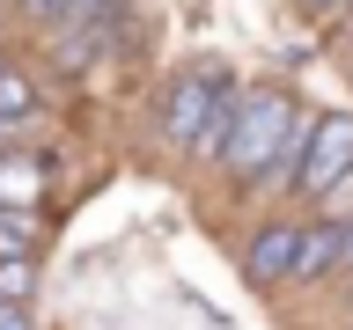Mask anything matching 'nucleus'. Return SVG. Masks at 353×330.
Returning a JSON list of instances; mask_svg holds the SVG:
<instances>
[{"mask_svg": "<svg viewBox=\"0 0 353 330\" xmlns=\"http://www.w3.org/2000/svg\"><path fill=\"white\" fill-rule=\"evenodd\" d=\"M37 198H44V154L8 147L0 154V206H8V213H30Z\"/></svg>", "mask_w": 353, "mask_h": 330, "instance_id": "0eeeda50", "label": "nucleus"}, {"mask_svg": "<svg viewBox=\"0 0 353 330\" xmlns=\"http://www.w3.org/2000/svg\"><path fill=\"white\" fill-rule=\"evenodd\" d=\"M0 330H22V308H8V301H0Z\"/></svg>", "mask_w": 353, "mask_h": 330, "instance_id": "ddd939ff", "label": "nucleus"}, {"mask_svg": "<svg viewBox=\"0 0 353 330\" xmlns=\"http://www.w3.org/2000/svg\"><path fill=\"white\" fill-rule=\"evenodd\" d=\"M309 8H346V0H309Z\"/></svg>", "mask_w": 353, "mask_h": 330, "instance_id": "2eb2a0df", "label": "nucleus"}, {"mask_svg": "<svg viewBox=\"0 0 353 330\" xmlns=\"http://www.w3.org/2000/svg\"><path fill=\"white\" fill-rule=\"evenodd\" d=\"M294 264H302V220H265L258 235L243 242V279L250 286H294Z\"/></svg>", "mask_w": 353, "mask_h": 330, "instance_id": "20e7f679", "label": "nucleus"}, {"mask_svg": "<svg viewBox=\"0 0 353 330\" xmlns=\"http://www.w3.org/2000/svg\"><path fill=\"white\" fill-rule=\"evenodd\" d=\"M37 118V88L22 81V66L0 59V125H30Z\"/></svg>", "mask_w": 353, "mask_h": 330, "instance_id": "6e6552de", "label": "nucleus"}, {"mask_svg": "<svg viewBox=\"0 0 353 330\" xmlns=\"http://www.w3.org/2000/svg\"><path fill=\"white\" fill-rule=\"evenodd\" d=\"M324 220H339V228L353 220V176H339V184H331V198H324Z\"/></svg>", "mask_w": 353, "mask_h": 330, "instance_id": "9b49d317", "label": "nucleus"}, {"mask_svg": "<svg viewBox=\"0 0 353 330\" xmlns=\"http://www.w3.org/2000/svg\"><path fill=\"white\" fill-rule=\"evenodd\" d=\"M37 250V213H8L0 206V257H30Z\"/></svg>", "mask_w": 353, "mask_h": 330, "instance_id": "1a4fd4ad", "label": "nucleus"}, {"mask_svg": "<svg viewBox=\"0 0 353 330\" xmlns=\"http://www.w3.org/2000/svg\"><path fill=\"white\" fill-rule=\"evenodd\" d=\"M236 118H243V81L228 74V81H221V96H214V118H206V132H199V147H192L206 169H221V162H228V147H236Z\"/></svg>", "mask_w": 353, "mask_h": 330, "instance_id": "423d86ee", "label": "nucleus"}, {"mask_svg": "<svg viewBox=\"0 0 353 330\" xmlns=\"http://www.w3.org/2000/svg\"><path fill=\"white\" fill-rule=\"evenodd\" d=\"M339 272H346V279H353V220H346V264H339Z\"/></svg>", "mask_w": 353, "mask_h": 330, "instance_id": "4468645a", "label": "nucleus"}, {"mask_svg": "<svg viewBox=\"0 0 353 330\" xmlns=\"http://www.w3.org/2000/svg\"><path fill=\"white\" fill-rule=\"evenodd\" d=\"M346 308H353V301H346Z\"/></svg>", "mask_w": 353, "mask_h": 330, "instance_id": "dca6fc26", "label": "nucleus"}, {"mask_svg": "<svg viewBox=\"0 0 353 330\" xmlns=\"http://www.w3.org/2000/svg\"><path fill=\"white\" fill-rule=\"evenodd\" d=\"M30 286H37V264H30V257H0V301L22 308V301H30Z\"/></svg>", "mask_w": 353, "mask_h": 330, "instance_id": "9d476101", "label": "nucleus"}, {"mask_svg": "<svg viewBox=\"0 0 353 330\" xmlns=\"http://www.w3.org/2000/svg\"><path fill=\"white\" fill-rule=\"evenodd\" d=\"M22 8V22H59L66 15V0H15Z\"/></svg>", "mask_w": 353, "mask_h": 330, "instance_id": "f8f14e48", "label": "nucleus"}, {"mask_svg": "<svg viewBox=\"0 0 353 330\" xmlns=\"http://www.w3.org/2000/svg\"><path fill=\"white\" fill-rule=\"evenodd\" d=\"M346 264V228L339 220H302V264H294V286H309V279H331Z\"/></svg>", "mask_w": 353, "mask_h": 330, "instance_id": "39448f33", "label": "nucleus"}, {"mask_svg": "<svg viewBox=\"0 0 353 330\" xmlns=\"http://www.w3.org/2000/svg\"><path fill=\"white\" fill-rule=\"evenodd\" d=\"M302 125V103L287 96V88H243V118H236V147H228V162H221V176L236 184V191H250L265 176V162L280 154V140Z\"/></svg>", "mask_w": 353, "mask_h": 330, "instance_id": "f257e3e1", "label": "nucleus"}, {"mask_svg": "<svg viewBox=\"0 0 353 330\" xmlns=\"http://www.w3.org/2000/svg\"><path fill=\"white\" fill-rule=\"evenodd\" d=\"M221 66H192V74H176V88L162 96V140L170 147L192 154L199 147V132H206V118H214V96H221Z\"/></svg>", "mask_w": 353, "mask_h": 330, "instance_id": "7ed1b4c3", "label": "nucleus"}, {"mask_svg": "<svg viewBox=\"0 0 353 330\" xmlns=\"http://www.w3.org/2000/svg\"><path fill=\"white\" fill-rule=\"evenodd\" d=\"M339 176H353V110H316V118H309V147H302L294 198H316V206H324Z\"/></svg>", "mask_w": 353, "mask_h": 330, "instance_id": "f03ea898", "label": "nucleus"}]
</instances>
